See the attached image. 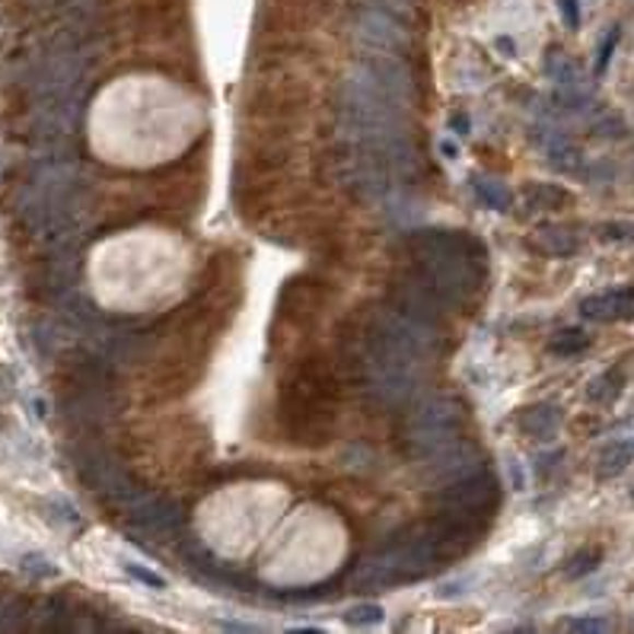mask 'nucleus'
Wrapping results in <instances>:
<instances>
[{"label":"nucleus","instance_id":"obj_14","mask_svg":"<svg viewBox=\"0 0 634 634\" xmlns=\"http://www.w3.org/2000/svg\"><path fill=\"white\" fill-rule=\"evenodd\" d=\"M590 348V336L584 329H561L559 336L552 338V351L561 357H571V354H580Z\"/></svg>","mask_w":634,"mask_h":634},{"label":"nucleus","instance_id":"obj_26","mask_svg":"<svg viewBox=\"0 0 634 634\" xmlns=\"http://www.w3.org/2000/svg\"><path fill=\"white\" fill-rule=\"evenodd\" d=\"M497 48H504L507 55H514V45H510V38H497Z\"/></svg>","mask_w":634,"mask_h":634},{"label":"nucleus","instance_id":"obj_7","mask_svg":"<svg viewBox=\"0 0 634 634\" xmlns=\"http://www.w3.org/2000/svg\"><path fill=\"white\" fill-rule=\"evenodd\" d=\"M128 517H131V526L144 536H153V539H173L179 536L183 523H186V510L183 504H176L173 497H153V494H144L138 497L131 507H128Z\"/></svg>","mask_w":634,"mask_h":634},{"label":"nucleus","instance_id":"obj_19","mask_svg":"<svg viewBox=\"0 0 634 634\" xmlns=\"http://www.w3.org/2000/svg\"><path fill=\"white\" fill-rule=\"evenodd\" d=\"M599 236L612 243H634V224H602Z\"/></svg>","mask_w":634,"mask_h":634},{"label":"nucleus","instance_id":"obj_10","mask_svg":"<svg viewBox=\"0 0 634 634\" xmlns=\"http://www.w3.org/2000/svg\"><path fill=\"white\" fill-rule=\"evenodd\" d=\"M561 424V411L555 406H532L520 414V431L526 437L549 441Z\"/></svg>","mask_w":634,"mask_h":634},{"label":"nucleus","instance_id":"obj_5","mask_svg":"<svg viewBox=\"0 0 634 634\" xmlns=\"http://www.w3.org/2000/svg\"><path fill=\"white\" fill-rule=\"evenodd\" d=\"M77 472H80L83 485L90 488V491H96L99 497H106L115 507L128 510L138 497H144V491L138 488V482L103 449H80L77 453Z\"/></svg>","mask_w":634,"mask_h":634},{"label":"nucleus","instance_id":"obj_21","mask_svg":"<svg viewBox=\"0 0 634 634\" xmlns=\"http://www.w3.org/2000/svg\"><path fill=\"white\" fill-rule=\"evenodd\" d=\"M619 30H612L609 36H606V42L599 45V58H597V74H602L606 68H609V61H612V51H615V45H619Z\"/></svg>","mask_w":634,"mask_h":634},{"label":"nucleus","instance_id":"obj_9","mask_svg":"<svg viewBox=\"0 0 634 634\" xmlns=\"http://www.w3.org/2000/svg\"><path fill=\"white\" fill-rule=\"evenodd\" d=\"M587 319L597 322H619V319H634V287H619V291H606L597 297H587L580 303Z\"/></svg>","mask_w":634,"mask_h":634},{"label":"nucleus","instance_id":"obj_12","mask_svg":"<svg viewBox=\"0 0 634 634\" xmlns=\"http://www.w3.org/2000/svg\"><path fill=\"white\" fill-rule=\"evenodd\" d=\"M539 246L549 253V256H574L580 249V239L571 233V230H561V226H545L539 233Z\"/></svg>","mask_w":634,"mask_h":634},{"label":"nucleus","instance_id":"obj_15","mask_svg":"<svg viewBox=\"0 0 634 634\" xmlns=\"http://www.w3.org/2000/svg\"><path fill=\"white\" fill-rule=\"evenodd\" d=\"M599 549H580L577 555H571V561L564 564V574L571 577V580H577V577H587V574H594L599 567Z\"/></svg>","mask_w":634,"mask_h":634},{"label":"nucleus","instance_id":"obj_3","mask_svg":"<svg viewBox=\"0 0 634 634\" xmlns=\"http://www.w3.org/2000/svg\"><path fill=\"white\" fill-rule=\"evenodd\" d=\"M462 424H466L462 402H456L449 396L427 399L424 406L411 411L409 431H406V453L414 459H427L441 449L453 447L462 441Z\"/></svg>","mask_w":634,"mask_h":634},{"label":"nucleus","instance_id":"obj_6","mask_svg":"<svg viewBox=\"0 0 634 634\" xmlns=\"http://www.w3.org/2000/svg\"><path fill=\"white\" fill-rule=\"evenodd\" d=\"M437 501L447 510H459V514H469V517H479V520H491L497 504H501V485L482 466L479 472L441 488Z\"/></svg>","mask_w":634,"mask_h":634},{"label":"nucleus","instance_id":"obj_2","mask_svg":"<svg viewBox=\"0 0 634 634\" xmlns=\"http://www.w3.org/2000/svg\"><path fill=\"white\" fill-rule=\"evenodd\" d=\"M336 376L322 361L300 364L281 392V418L297 444H326L336 431Z\"/></svg>","mask_w":634,"mask_h":634},{"label":"nucleus","instance_id":"obj_22","mask_svg":"<svg viewBox=\"0 0 634 634\" xmlns=\"http://www.w3.org/2000/svg\"><path fill=\"white\" fill-rule=\"evenodd\" d=\"M125 571H128L131 577L144 580L148 587H156V590H163V587H166V580H163L160 574H153V571H148V567H141V564H125Z\"/></svg>","mask_w":634,"mask_h":634},{"label":"nucleus","instance_id":"obj_1","mask_svg":"<svg viewBox=\"0 0 634 634\" xmlns=\"http://www.w3.org/2000/svg\"><path fill=\"white\" fill-rule=\"evenodd\" d=\"M414 256L411 274L447 309L479 294L485 281V249L469 233L456 230H414L409 236Z\"/></svg>","mask_w":634,"mask_h":634},{"label":"nucleus","instance_id":"obj_25","mask_svg":"<svg viewBox=\"0 0 634 634\" xmlns=\"http://www.w3.org/2000/svg\"><path fill=\"white\" fill-rule=\"evenodd\" d=\"M453 128H459L456 134H466V131H469V118H462V115H453Z\"/></svg>","mask_w":634,"mask_h":634},{"label":"nucleus","instance_id":"obj_16","mask_svg":"<svg viewBox=\"0 0 634 634\" xmlns=\"http://www.w3.org/2000/svg\"><path fill=\"white\" fill-rule=\"evenodd\" d=\"M476 191H479V198L491 204L494 211H507L510 208V191L501 186V183H494V179H476Z\"/></svg>","mask_w":634,"mask_h":634},{"label":"nucleus","instance_id":"obj_18","mask_svg":"<svg viewBox=\"0 0 634 634\" xmlns=\"http://www.w3.org/2000/svg\"><path fill=\"white\" fill-rule=\"evenodd\" d=\"M344 622H348V625H376V622H383V609H379L376 602L351 606V609L344 612Z\"/></svg>","mask_w":634,"mask_h":634},{"label":"nucleus","instance_id":"obj_8","mask_svg":"<svg viewBox=\"0 0 634 634\" xmlns=\"http://www.w3.org/2000/svg\"><path fill=\"white\" fill-rule=\"evenodd\" d=\"M479 469H482V456H479V449L472 447V444H466V441H459V444H453V447L441 449V453L424 459V479L431 485L441 488L453 485V482H459V479H466V476H472Z\"/></svg>","mask_w":634,"mask_h":634},{"label":"nucleus","instance_id":"obj_20","mask_svg":"<svg viewBox=\"0 0 634 634\" xmlns=\"http://www.w3.org/2000/svg\"><path fill=\"white\" fill-rule=\"evenodd\" d=\"M23 571L33 574V577H55V564L45 555H26L23 559Z\"/></svg>","mask_w":634,"mask_h":634},{"label":"nucleus","instance_id":"obj_4","mask_svg":"<svg viewBox=\"0 0 634 634\" xmlns=\"http://www.w3.org/2000/svg\"><path fill=\"white\" fill-rule=\"evenodd\" d=\"M351 36L357 42V48H364L367 55H396L399 58L411 45L406 13L389 10L374 0L357 3L354 20H351Z\"/></svg>","mask_w":634,"mask_h":634},{"label":"nucleus","instance_id":"obj_23","mask_svg":"<svg viewBox=\"0 0 634 634\" xmlns=\"http://www.w3.org/2000/svg\"><path fill=\"white\" fill-rule=\"evenodd\" d=\"M564 629L567 632H606L609 622H602V619H571Z\"/></svg>","mask_w":634,"mask_h":634},{"label":"nucleus","instance_id":"obj_17","mask_svg":"<svg viewBox=\"0 0 634 634\" xmlns=\"http://www.w3.org/2000/svg\"><path fill=\"white\" fill-rule=\"evenodd\" d=\"M529 201H532V208H564L571 198H567V191L559 186H529Z\"/></svg>","mask_w":634,"mask_h":634},{"label":"nucleus","instance_id":"obj_24","mask_svg":"<svg viewBox=\"0 0 634 634\" xmlns=\"http://www.w3.org/2000/svg\"><path fill=\"white\" fill-rule=\"evenodd\" d=\"M559 3H561L564 20H567V26H571V30H577V26H580V10H577V0H559Z\"/></svg>","mask_w":634,"mask_h":634},{"label":"nucleus","instance_id":"obj_11","mask_svg":"<svg viewBox=\"0 0 634 634\" xmlns=\"http://www.w3.org/2000/svg\"><path fill=\"white\" fill-rule=\"evenodd\" d=\"M632 462H634V441L609 444V447L599 453L597 476L599 479H615V476H622Z\"/></svg>","mask_w":634,"mask_h":634},{"label":"nucleus","instance_id":"obj_13","mask_svg":"<svg viewBox=\"0 0 634 634\" xmlns=\"http://www.w3.org/2000/svg\"><path fill=\"white\" fill-rule=\"evenodd\" d=\"M619 392H622V371H619V367H612V371L599 374L597 379L590 383V389H587V396H590L594 402H602V406L615 402V399H619Z\"/></svg>","mask_w":634,"mask_h":634}]
</instances>
